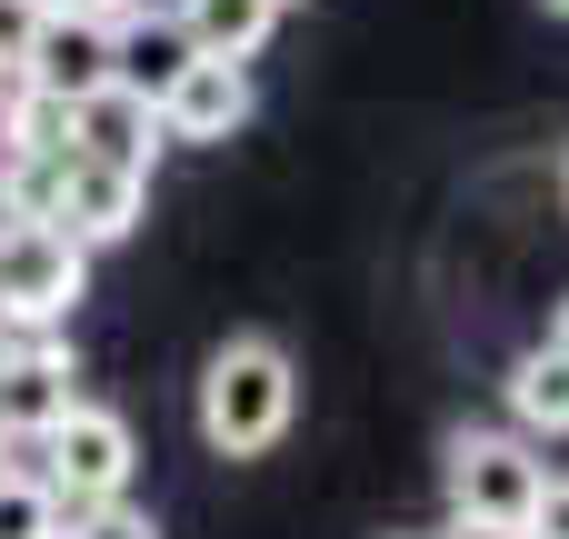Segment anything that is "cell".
<instances>
[{"instance_id": "obj_1", "label": "cell", "mask_w": 569, "mask_h": 539, "mask_svg": "<svg viewBox=\"0 0 569 539\" xmlns=\"http://www.w3.org/2000/svg\"><path fill=\"white\" fill-rule=\"evenodd\" d=\"M290 410H300V380H290V350L280 340H220L210 370H200V440L220 460H260L290 440Z\"/></svg>"}, {"instance_id": "obj_2", "label": "cell", "mask_w": 569, "mask_h": 539, "mask_svg": "<svg viewBox=\"0 0 569 539\" xmlns=\"http://www.w3.org/2000/svg\"><path fill=\"white\" fill-rule=\"evenodd\" d=\"M80 290H90V240L70 220H0V320L10 330L70 320Z\"/></svg>"}, {"instance_id": "obj_3", "label": "cell", "mask_w": 569, "mask_h": 539, "mask_svg": "<svg viewBox=\"0 0 569 539\" xmlns=\"http://www.w3.org/2000/svg\"><path fill=\"white\" fill-rule=\"evenodd\" d=\"M440 480H450V520H510V530H530L540 520V490H550V470L510 430H460Z\"/></svg>"}, {"instance_id": "obj_4", "label": "cell", "mask_w": 569, "mask_h": 539, "mask_svg": "<svg viewBox=\"0 0 569 539\" xmlns=\"http://www.w3.org/2000/svg\"><path fill=\"white\" fill-rule=\"evenodd\" d=\"M40 460H50L40 480H50L70 510H110V500L130 490V470H140V450H130V420H120V410H90V400H80V410H70V420L40 440Z\"/></svg>"}, {"instance_id": "obj_5", "label": "cell", "mask_w": 569, "mask_h": 539, "mask_svg": "<svg viewBox=\"0 0 569 539\" xmlns=\"http://www.w3.org/2000/svg\"><path fill=\"white\" fill-rule=\"evenodd\" d=\"M80 410V360L50 340V330H30V340H10V360H0V430L10 440H50L60 420Z\"/></svg>"}, {"instance_id": "obj_6", "label": "cell", "mask_w": 569, "mask_h": 539, "mask_svg": "<svg viewBox=\"0 0 569 539\" xmlns=\"http://www.w3.org/2000/svg\"><path fill=\"white\" fill-rule=\"evenodd\" d=\"M70 130H80V160H110V170H140V180H150V160L170 140V120H160V100L140 80H110V90L70 100Z\"/></svg>"}, {"instance_id": "obj_7", "label": "cell", "mask_w": 569, "mask_h": 539, "mask_svg": "<svg viewBox=\"0 0 569 539\" xmlns=\"http://www.w3.org/2000/svg\"><path fill=\"white\" fill-rule=\"evenodd\" d=\"M20 80H30V90H60V100L110 90V80H120V20L50 10V30H40V50H30V70H20Z\"/></svg>"}, {"instance_id": "obj_8", "label": "cell", "mask_w": 569, "mask_h": 539, "mask_svg": "<svg viewBox=\"0 0 569 539\" xmlns=\"http://www.w3.org/2000/svg\"><path fill=\"white\" fill-rule=\"evenodd\" d=\"M160 120L170 140H240L250 130V60H190L170 90H160Z\"/></svg>"}, {"instance_id": "obj_9", "label": "cell", "mask_w": 569, "mask_h": 539, "mask_svg": "<svg viewBox=\"0 0 569 539\" xmlns=\"http://www.w3.org/2000/svg\"><path fill=\"white\" fill-rule=\"evenodd\" d=\"M140 200H150V180H140V170L80 160V170H70V210H60V220L100 250V240H130V230H140Z\"/></svg>"}, {"instance_id": "obj_10", "label": "cell", "mask_w": 569, "mask_h": 539, "mask_svg": "<svg viewBox=\"0 0 569 539\" xmlns=\"http://www.w3.org/2000/svg\"><path fill=\"white\" fill-rule=\"evenodd\" d=\"M290 0H180V30L210 50V60H260L270 30H280Z\"/></svg>"}, {"instance_id": "obj_11", "label": "cell", "mask_w": 569, "mask_h": 539, "mask_svg": "<svg viewBox=\"0 0 569 539\" xmlns=\"http://www.w3.org/2000/svg\"><path fill=\"white\" fill-rule=\"evenodd\" d=\"M80 150H0V220H60Z\"/></svg>"}, {"instance_id": "obj_12", "label": "cell", "mask_w": 569, "mask_h": 539, "mask_svg": "<svg viewBox=\"0 0 569 539\" xmlns=\"http://www.w3.org/2000/svg\"><path fill=\"white\" fill-rule=\"evenodd\" d=\"M190 60H200V40L180 30V10H160V20H120V80H140L150 100H160Z\"/></svg>"}, {"instance_id": "obj_13", "label": "cell", "mask_w": 569, "mask_h": 539, "mask_svg": "<svg viewBox=\"0 0 569 539\" xmlns=\"http://www.w3.org/2000/svg\"><path fill=\"white\" fill-rule=\"evenodd\" d=\"M510 410H520V430L530 440H569V350H530L520 370H510Z\"/></svg>"}, {"instance_id": "obj_14", "label": "cell", "mask_w": 569, "mask_h": 539, "mask_svg": "<svg viewBox=\"0 0 569 539\" xmlns=\"http://www.w3.org/2000/svg\"><path fill=\"white\" fill-rule=\"evenodd\" d=\"M0 539H70V500H60L50 480L0 470Z\"/></svg>"}, {"instance_id": "obj_15", "label": "cell", "mask_w": 569, "mask_h": 539, "mask_svg": "<svg viewBox=\"0 0 569 539\" xmlns=\"http://www.w3.org/2000/svg\"><path fill=\"white\" fill-rule=\"evenodd\" d=\"M40 30H50V0H0V70H10V80L30 70Z\"/></svg>"}, {"instance_id": "obj_16", "label": "cell", "mask_w": 569, "mask_h": 539, "mask_svg": "<svg viewBox=\"0 0 569 539\" xmlns=\"http://www.w3.org/2000/svg\"><path fill=\"white\" fill-rule=\"evenodd\" d=\"M70 539H160V530H150L140 510H120V500H110V510H70Z\"/></svg>"}, {"instance_id": "obj_17", "label": "cell", "mask_w": 569, "mask_h": 539, "mask_svg": "<svg viewBox=\"0 0 569 539\" xmlns=\"http://www.w3.org/2000/svg\"><path fill=\"white\" fill-rule=\"evenodd\" d=\"M530 539H569V480H550V490H540V520H530Z\"/></svg>"}, {"instance_id": "obj_18", "label": "cell", "mask_w": 569, "mask_h": 539, "mask_svg": "<svg viewBox=\"0 0 569 539\" xmlns=\"http://www.w3.org/2000/svg\"><path fill=\"white\" fill-rule=\"evenodd\" d=\"M450 539H530V530H510V520H450Z\"/></svg>"}, {"instance_id": "obj_19", "label": "cell", "mask_w": 569, "mask_h": 539, "mask_svg": "<svg viewBox=\"0 0 569 539\" xmlns=\"http://www.w3.org/2000/svg\"><path fill=\"white\" fill-rule=\"evenodd\" d=\"M50 10H90V20H130L140 0H50Z\"/></svg>"}, {"instance_id": "obj_20", "label": "cell", "mask_w": 569, "mask_h": 539, "mask_svg": "<svg viewBox=\"0 0 569 539\" xmlns=\"http://www.w3.org/2000/svg\"><path fill=\"white\" fill-rule=\"evenodd\" d=\"M550 340H560V350H569V300H560V320H550Z\"/></svg>"}, {"instance_id": "obj_21", "label": "cell", "mask_w": 569, "mask_h": 539, "mask_svg": "<svg viewBox=\"0 0 569 539\" xmlns=\"http://www.w3.org/2000/svg\"><path fill=\"white\" fill-rule=\"evenodd\" d=\"M10 90H20V80H10V70H0V110H10Z\"/></svg>"}, {"instance_id": "obj_22", "label": "cell", "mask_w": 569, "mask_h": 539, "mask_svg": "<svg viewBox=\"0 0 569 539\" xmlns=\"http://www.w3.org/2000/svg\"><path fill=\"white\" fill-rule=\"evenodd\" d=\"M0 360H10V320H0Z\"/></svg>"}, {"instance_id": "obj_23", "label": "cell", "mask_w": 569, "mask_h": 539, "mask_svg": "<svg viewBox=\"0 0 569 539\" xmlns=\"http://www.w3.org/2000/svg\"><path fill=\"white\" fill-rule=\"evenodd\" d=\"M540 10H560V20H569V0H540Z\"/></svg>"}, {"instance_id": "obj_24", "label": "cell", "mask_w": 569, "mask_h": 539, "mask_svg": "<svg viewBox=\"0 0 569 539\" xmlns=\"http://www.w3.org/2000/svg\"><path fill=\"white\" fill-rule=\"evenodd\" d=\"M560 190H569V160H560Z\"/></svg>"}, {"instance_id": "obj_25", "label": "cell", "mask_w": 569, "mask_h": 539, "mask_svg": "<svg viewBox=\"0 0 569 539\" xmlns=\"http://www.w3.org/2000/svg\"><path fill=\"white\" fill-rule=\"evenodd\" d=\"M0 440H10V430H0Z\"/></svg>"}]
</instances>
